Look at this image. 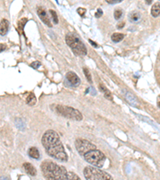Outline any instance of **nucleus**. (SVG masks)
<instances>
[{
    "label": "nucleus",
    "instance_id": "nucleus-27",
    "mask_svg": "<svg viewBox=\"0 0 160 180\" xmlns=\"http://www.w3.org/2000/svg\"><path fill=\"white\" fill-rule=\"evenodd\" d=\"M102 15V9H100L99 8V9L97 10V12L95 13V17L96 18H100Z\"/></svg>",
    "mask_w": 160,
    "mask_h": 180
},
{
    "label": "nucleus",
    "instance_id": "nucleus-21",
    "mask_svg": "<svg viewBox=\"0 0 160 180\" xmlns=\"http://www.w3.org/2000/svg\"><path fill=\"white\" fill-rule=\"evenodd\" d=\"M67 178L68 179H77V180H79L80 178L78 177V175H76L75 174H74V173H72V172H68L67 173Z\"/></svg>",
    "mask_w": 160,
    "mask_h": 180
},
{
    "label": "nucleus",
    "instance_id": "nucleus-29",
    "mask_svg": "<svg viewBox=\"0 0 160 180\" xmlns=\"http://www.w3.org/2000/svg\"><path fill=\"white\" fill-rule=\"evenodd\" d=\"M89 42H90V43L91 44L92 46H94V47L95 48H98V45H97V43H96V42H93V41H92V40H89Z\"/></svg>",
    "mask_w": 160,
    "mask_h": 180
},
{
    "label": "nucleus",
    "instance_id": "nucleus-28",
    "mask_svg": "<svg viewBox=\"0 0 160 180\" xmlns=\"http://www.w3.org/2000/svg\"><path fill=\"white\" fill-rule=\"evenodd\" d=\"M6 48V46L5 45V44H0V52L3 51Z\"/></svg>",
    "mask_w": 160,
    "mask_h": 180
},
{
    "label": "nucleus",
    "instance_id": "nucleus-14",
    "mask_svg": "<svg viewBox=\"0 0 160 180\" xmlns=\"http://www.w3.org/2000/svg\"><path fill=\"white\" fill-rule=\"evenodd\" d=\"M28 155L30 156V158H34V159H39L40 158L39 151L35 146H32L28 150Z\"/></svg>",
    "mask_w": 160,
    "mask_h": 180
},
{
    "label": "nucleus",
    "instance_id": "nucleus-15",
    "mask_svg": "<svg viewBox=\"0 0 160 180\" xmlns=\"http://www.w3.org/2000/svg\"><path fill=\"white\" fill-rule=\"evenodd\" d=\"M160 12V4L159 2H156L153 5L151 8V14L153 17L154 18H157L158 15H159Z\"/></svg>",
    "mask_w": 160,
    "mask_h": 180
},
{
    "label": "nucleus",
    "instance_id": "nucleus-1",
    "mask_svg": "<svg viewBox=\"0 0 160 180\" xmlns=\"http://www.w3.org/2000/svg\"><path fill=\"white\" fill-rule=\"evenodd\" d=\"M42 144L48 155L51 158L61 162H66L68 160L67 154L64 150L59 135L56 131L53 130H46L42 136Z\"/></svg>",
    "mask_w": 160,
    "mask_h": 180
},
{
    "label": "nucleus",
    "instance_id": "nucleus-4",
    "mask_svg": "<svg viewBox=\"0 0 160 180\" xmlns=\"http://www.w3.org/2000/svg\"><path fill=\"white\" fill-rule=\"evenodd\" d=\"M83 158L88 163L98 168L103 166L106 159L105 154L101 150H97V148L85 153L83 154Z\"/></svg>",
    "mask_w": 160,
    "mask_h": 180
},
{
    "label": "nucleus",
    "instance_id": "nucleus-11",
    "mask_svg": "<svg viewBox=\"0 0 160 180\" xmlns=\"http://www.w3.org/2000/svg\"><path fill=\"white\" fill-rule=\"evenodd\" d=\"M9 27H10V22L7 19H3L0 22V34L2 36L6 35L7 34L8 30H9Z\"/></svg>",
    "mask_w": 160,
    "mask_h": 180
},
{
    "label": "nucleus",
    "instance_id": "nucleus-23",
    "mask_svg": "<svg viewBox=\"0 0 160 180\" xmlns=\"http://www.w3.org/2000/svg\"><path fill=\"white\" fill-rule=\"evenodd\" d=\"M27 22V18H22V19L20 20L19 22H18V28H19L20 30H22L24 27V25L26 24V22Z\"/></svg>",
    "mask_w": 160,
    "mask_h": 180
},
{
    "label": "nucleus",
    "instance_id": "nucleus-32",
    "mask_svg": "<svg viewBox=\"0 0 160 180\" xmlns=\"http://www.w3.org/2000/svg\"><path fill=\"white\" fill-rule=\"evenodd\" d=\"M158 107H159V97L158 98Z\"/></svg>",
    "mask_w": 160,
    "mask_h": 180
},
{
    "label": "nucleus",
    "instance_id": "nucleus-26",
    "mask_svg": "<svg viewBox=\"0 0 160 180\" xmlns=\"http://www.w3.org/2000/svg\"><path fill=\"white\" fill-rule=\"evenodd\" d=\"M123 0H106V2L109 4H116L118 2H121Z\"/></svg>",
    "mask_w": 160,
    "mask_h": 180
},
{
    "label": "nucleus",
    "instance_id": "nucleus-8",
    "mask_svg": "<svg viewBox=\"0 0 160 180\" xmlns=\"http://www.w3.org/2000/svg\"><path fill=\"white\" fill-rule=\"evenodd\" d=\"M37 14H38V17L40 18V19L42 20L44 23L46 24V26H48L49 27H51V22H50V18L47 14V12L46 11V10L44 9L42 6H38L37 7Z\"/></svg>",
    "mask_w": 160,
    "mask_h": 180
},
{
    "label": "nucleus",
    "instance_id": "nucleus-19",
    "mask_svg": "<svg viewBox=\"0 0 160 180\" xmlns=\"http://www.w3.org/2000/svg\"><path fill=\"white\" fill-rule=\"evenodd\" d=\"M122 14H123V11H122L121 9H117V10H114V17L116 20H118L122 18Z\"/></svg>",
    "mask_w": 160,
    "mask_h": 180
},
{
    "label": "nucleus",
    "instance_id": "nucleus-25",
    "mask_svg": "<svg viewBox=\"0 0 160 180\" xmlns=\"http://www.w3.org/2000/svg\"><path fill=\"white\" fill-rule=\"evenodd\" d=\"M40 66H41V62H38V61H35V62H32L30 64V66L34 68V69H38Z\"/></svg>",
    "mask_w": 160,
    "mask_h": 180
},
{
    "label": "nucleus",
    "instance_id": "nucleus-2",
    "mask_svg": "<svg viewBox=\"0 0 160 180\" xmlns=\"http://www.w3.org/2000/svg\"><path fill=\"white\" fill-rule=\"evenodd\" d=\"M40 167L43 176L47 179H68V172L66 168L57 163L46 160L41 164Z\"/></svg>",
    "mask_w": 160,
    "mask_h": 180
},
{
    "label": "nucleus",
    "instance_id": "nucleus-24",
    "mask_svg": "<svg viewBox=\"0 0 160 180\" xmlns=\"http://www.w3.org/2000/svg\"><path fill=\"white\" fill-rule=\"evenodd\" d=\"M77 12L78 13V14H79L80 16H82V17H84V15H85V14L86 13V9H84V8H78V10H77Z\"/></svg>",
    "mask_w": 160,
    "mask_h": 180
},
{
    "label": "nucleus",
    "instance_id": "nucleus-31",
    "mask_svg": "<svg viewBox=\"0 0 160 180\" xmlns=\"http://www.w3.org/2000/svg\"><path fill=\"white\" fill-rule=\"evenodd\" d=\"M145 1H146V4H148V5H150V4L152 2V1H153V0H145Z\"/></svg>",
    "mask_w": 160,
    "mask_h": 180
},
{
    "label": "nucleus",
    "instance_id": "nucleus-10",
    "mask_svg": "<svg viewBox=\"0 0 160 180\" xmlns=\"http://www.w3.org/2000/svg\"><path fill=\"white\" fill-rule=\"evenodd\" d=\"M125 98L131 106H134V107H139V102L134 94H132L130 92H126L125 94Z\"/></svg>",
    "mask_w": 160,
    "mask_h": 180
},
{
    "label": "nucleus",
    "instance_id": "nucleus-12",
    "mask_svg": "<svg viewBox=\"0 0 160 180\" xmlns=\"http://www.w3.org/2000/svg\"><path fill=\"white\" fill-rule=\"evenodd\" d=\"M23 168L24 170H26V172L27 174H29L31 176H35L37 174V170L34 168V166L32 165L31 163H29V162H25L23 164Z\"/></svg>",
    "mask_w": 160,
    "mask_h": 180
},
{
    "label": "nucleus",
    "instance_id": "nucleus-18",
    "mask_svg": "<svg viewBox=\"0 0 160 180\" xmlns=\"http://www.w3.org/2000/svg\"><path fill=\"white\" fill-rule=\"evenodd\" d=\"M124 38V34H120V33H114L112 34L111 39L114 42H119Z\"/></svg>",
    "mask_w": 160,
    "mask_h": 180
},
{
    "label": "nucleus",
    "instance_id": "nucleus-20",
    "mask_svg": "<svg viewBox=\"0 0 160 180\" xmlns=\"http://www.w3.org/2000/svg\"><path fill=\"white\" fill-rule=\"evenodd\" d=\"M49 12L50 13V15L52 17V19H53V22H54V24H58V15L56 14V12L53 10H50Z\"/></svg>",
    "mask_w": 160,
    "mask_h": 180
},
{
    "label": "nucleus",
    "instance_id": "nucleus-9",
    "mask_svg": "<svg viewBox=\"0 0 160 180\" xmlns=\"http://www.w3.org/2000/svg\"><path fill=\"white\" fill-rule=\"evenodd\" d=\"M66 78L67 80V82H69L71 86H79L80 82V78H78V76L74 73V72L69 71L66 73Z\"/></svg>",
    "mask_w": 160,
    "mask_h": 180
},
{
    "label": "nucleus",
    "instance_id": "nucleus-7",
    "mask_svg": "<svg viewBox=\"0 0 160 180\" xmlns=\"http://www.w3.org/2000/svg\"><path fill=\"white\" fill-rule=\"evenodd\" d=\"M75 147L80 155L83 156V154L89 150L95 149L96 146L87 140L78 138L75 141Z\"/></svg>",
    "mask_w": 160,
    "mask_h": 180
},
{
    "label": "nucleus",
    "instance_id": "nucleus-17",
    "mask_svg": "<svg viewBox=\"0 0 160 180\" xmlns=\"http://www.w3.org/2000/svg\"><path fill=\"white\" fill-rule=\"evenodd\" d=\"M36 103V98L33 93H30L26 98V104L29 106H34Z\"/></svg>",
    "mask_w": 160,
    "mask_h": 180
},
{
    "label": "nucleus",
    "instance_id": "nucleus-13",
    "mask_svg": "<svg viewBox=\"0 0 160 180\" xmlns=\"http://www.w3.org/2000/svg\"><path fill=\"white\" fill-rule=\"evenodd\" d=\"M128 18L131 22H138L141 19V14L138 11H132L128 15Z\"/></svg>",
    "mask_w": 160,
    "mask_h": 180
},
{
    "label": "nucleus",
    "instance_id": "nucleus-6",
    "mask_svg": "<svg viewBox=\"0 0 160 180\" xmlns=\"http://www.w3.org/2000/svg\"><path fill=\"white\" fill-rule=\"evenodd\" d=\"M56 111L60 115L63 116L65 118H70L74 121H81L82 119V114L79 110H76L74 108L66 106H56Z\"/></svg>",
    "mask_w": 160,
    "mask_h": 180
},
{
    "label": "nucleus",
    "instance_id": "nucleus-22",
    "mask_svg": "<svg viewBox=\"0 0 160 180\" xmlns=\"http://www.w3.org/2000/svg\"><path fill=\"white\" fill-rule=\"evenodd\" d=\"M83 71H84V74H85V75H86V78H87L88 82H92L91 75H90V71H89V70H88V69H86V68H83Z\"/></svg>",
    "mask_w": 160,
    "mask_h": 180
},
{
    "label": "nucleus",
    "instance_id": "nucleus-3",
    "mask_svg": "<svg viewBox=\"0 0 160 180\" xmlns=\"http://www.w3.org/2000/svg\"><path fill=\"white\" fill-rule=\"evenodd\" d=\"M66 42L68 46L71 48L76 55L84 56L87 54V50L79 36L74 32H70L66 36Z\"/></svg>",
    "mask_w": 160,
    "mask_h": 180
},
{
    "label": "nucleus",
    "instance_id": "nucleus-16",
    "mask_svg": "<svg viewBox=\"0 0 160 180\" xmlns=\"http://www.w3.org/2000/svg\"><path fill=\"white\" fill-rule=\"evenodd\" d=\"M99 89L101 90V91L103 92L104 94V97L106 98H107L108 100H113V98H112V95H111V93H110L109 90L106 89L105 86L102 85V84H100L99 86Z\"/></svg>",
    "mask_w": 160,
    "mask_h": 180
},
{
    "label": "nucleus",
    "instance_id": "nucleus-5",
    "mask_svg": "<svg viewBox=\"0 0 160 180\" xmlns=\"http://www.w3.org/2000/svg\"><path fill=\"white\" fill-rule=\"evenodd\" d=\"M83 174L85 178L89 180H99V179H113L112 176L106 172L96 166H86L83 170Z\"/></svg>",
    "mask_w": 160,
    "mask_h": 180
},
{
    "label": "nucleus",
    "instance_id": "nucleus-30",
    "mask_svg": "<svg viewBox=\"0 0 160 180\" xmlns=\"http://www.w3.org/2000/svg\"><path fill=\"white\" fill-rule=\"evenodd\" d=\"M123 26H125V22H122L121 23L118 24V26H117V27H118V29H122V28L123 27Z\"/></svg>",
    "mask_w": 160,
    "mask_h": 180
}]
</instances>
